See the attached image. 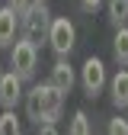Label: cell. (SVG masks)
Here are the masks:
<instances>
[{"label": "cell", "mask_w": 128, "mask_h": 135, "mask_svg": "<svg viewBox=\"0 0 128 135\" xmlns=\"http://www.w3.org/2000/svg\"><path fill=\"white\" fill-rule=\"evenodd\" d=\"M16 42V13L10 7H0V48Z\"/></svg>", "instance_id": "8"}, {"label": "cell", "mask_w": 128, "mask_h": 135, "mask_svg": "<svg viewBox=\"0 0 128 135\" xmlns=\"http://www.w3.org/2000/svg\"><path fill=\"white\" fill-rule=\"evenodd\" d=\"M19 135H23V132H19Z\"/></svg>", "instance_id": "21"}, {"label": "cell", "mask_w": 128, "mask_h": 135, "mask_svg": "<svg viewBox=\"0 0 128 135\" xmlns=\"http://www.w3.org/2000/svg\"><path fill=\"white\" fill-rule=\"evenodd\" d=\"M80 84H83V90L90 97H96V93L106 87V64L99 58H87L83 68H80Z\"/></svg>", "instance_id": "4"}, {"label": "cell", "mask_w": 128, "mask_h": 135, "mask_svg": "<svg viewBox=\"0 0 128 135\" xmlns=\"http://www.w3.org/2000/svg\"><path fill=\"white\" fill-rule=\"evenodd\" d=\"M19 97H23L19 77H16L13 71H3V74H0V106H3V109H16Z\"/></svg>", "instance_id": "6"}, {"label": "cell", "mask_w": 128, "mask_h": 135, "mask_svg": "<svg viewBox=\"0 0 128 135\" xmlns=\"http://www.w3.org/2000/svg\"><path fill=\"white\" fill-rule=\"evenodd\" d=\"M42 87V100H45V116H42V122H58L61 119V109H64V93L55 90L51 84H39Z\"/></svg>", "instance_id": "5"}, {"label": "cell", "mask_w": 128, "mask_h": 135, "mask_svg": "<svg viewBox=\"0 0 128 135\" xmlns=\"http://www.w3.org/2000/svg\"><path fill=\"white\" fill-rule=\"evenodd\" d=\"M112 100L115 106H128V71H119L112 77Z\"/></svg>", "instance_id": "10"}, {"label": "cell", "mask_w": 128, "mask_h": 135, "mask_svg": "<svg viewBox=\"0 0 128 135\" xmlns=\"http://www.w3.org/2000/svg\"><path fill=\"white\" fill-rule=\"evenodd\" d=\"M29 3H32V0H7V7H10V10H13V13H16V16H23V13H26V7H29Z\"/></svg>", "instance_id": "16"}, {"label": "cell", "mask_w": 128, "mask_h": 135, "mask_svg": "<svg viewBox=\"0 0 128 135\" xmlns=\"http://www.w3.org/2000/svg\"><path fill=\"white\" fill-rule=\"evenodd\" d=\"M99 3H103V0H80V7H83V10H99Z\"/></svg>", "instance_id": "18"}, {"label": "cell", "mask_w": 128, "mask_h": 135, "mask_svg": "<svg viewBox=\"0 0 128 135\" xmlns=\"http://www.w3.org/2000/svg\"><path fill=\"white\" fill-rule=\"evenodd\" d=\"M26 116H29L35 126H42V116H45V100H42V87H39V84L26 93Z\"/></svg>", "instance_id": "9"}, {"label": "cell", "mask_w": 128, "mask_h": 135, "mask_svg": "<svg viewBox=\"0 0 128 135\" xmlns=\"http://www.w3.org/2000/svg\"><path fill=\"white\" fill-rule=\"evenodd\" d=\"M0 74H3V64H0Z\"/></svg>", "instance_id": "19"}, {"label": "cell", "mask_w": 128, "mask_h": 135, "mask_svg": "<svg viewBox=\"0 0 128 135\" xmlns=\"http://www.w3.org/2000/svg\"><path fill=\"white\" fill-rule=\"evenodd\" d=\"M39 135H58V126H51V122H42V126H39Z\"/></svg>", "instance_id": "17"}, {"label": "cell", "mask_w": 128, "mask_h": 135, "mask_svg": "<svg viewBox=\"0 0 128 135\" xmlns=\"http://www.w3.org/2000/svg\"><path fill=\"white\" fill-rule=\"evenodd\" d=\"M67 135H90V119H87V113H83V109H77V113H74Z\"/></svg>", "instance_id": "13"}, {"label": "cell", "mask_w": 128, "mask_h": 135, "mask_svg": "<svg viewBox=\"0 0 128 135\" xmlns=\"http://www.w3.org/2000/svg\"><path fill=\"white\" fill-rule=\"evenodd\" d=\"M74 80H77V74H74V68L67 64V61H55V68H51V87L55 90H61V93H71V87H74Z\"/></svg>", "instance_id": "7"}, {"label": "cell", "mask_w": 128, "mask_h": 135, "mask_svg": "<svg viewBox=\"0 0 128 135\" xmlns=\"http://www.w3.org/2000/svg\"><path fill=\"white\" fill-rule=\"evenodd\" d=\"M106 135H128V119H122V116L109 119V129H106Z\"/></svg>", "instance_id": "15"}, {"label": "cell", "mask_w": 128, "mask_h": 135, "mask_svg": "<svg viewBox=\"0 0 128 135\" xmlns=\"http://www.w3.org/2000/svg\"><path fill=\"white\" fill-rule=\"evenodd\" d=\"M48 42H51L55 55H71V48L77 45V29L67 16H51V26H48Z\"/></svg>", "instance_id": "2"}, {"label": "cell", "mask_w": 128, "mask_h": 135, "mask_svg": "<svg viewBox=\"0 0 128 135\" xmlns=\"http://www.w3.org/2000/svg\"><path fill=\"white\" fill-rule=\"evenodd\" d=\"M19 26H23V39L39 48V42L48 39V26H51V10H48V3L45 0H32L26 7V13L19 16Z\"/></svg>", "instance_id": "1"}, {"label": "cell", "mask_w": 128, "mask_h": 135, "mask_svg": "<svg viewBox=\"0 0 128 135\" xmlns=\"http://www.w3.org/2000/svg\"><path fill=\"white\" fill-rule=\"evenodd\" d=\"M125 3H128V0H125Z\"/></svg>", "instance_id": "20"}, {"label": "cell", "mask_w": 128, "mask_h": 135, "mask_svg": "<svg viewBox=\"0 0 128 135\" xmlns=\"http://www.w3.org/2000/svg\"><path fill=\"white\" fill-rule=\"evenodd\" d=\"M0 135H19V119L13 109H3V116H0Z\"/></svg>", "instance_id": "12"}, {"label": "cell", "mask_w": 128, "mask_h": 135, "mask_svg": "<svg viewBox=\"0 0 128 135\" xmlns=\"http://www.w3.org/2000/svg\"><path fill=\"white\" fill-rule=\"evenodd\" d=\"M10 61H13V74L19 77V80L23 77H32L35 68H39V48L32 45V42H26V39H19V42H13Z\"/></svg>", "instance_id": "3"}, {"label": "cell", "mask_w": 128, "mask_h": 135, "mask_svg": "<svg viewBox=\"0 0 128 135\" xmlns=\"http://www.w3.org/2000/svg\"><path fill=\"white\" fill-rule=\"evenodd\" d=\"M112 52H115V61H128V26H119L112 39Z\"/></svg>", "instance_id": "11"}, {"label": "cell", "mask_w": 128, "mask_h": 135, "mask_svg": "<svg viewBox=\"0 0 128 135\" xmlns=\"http://www.w3.org/2000/svg\"><path fill=\"white\" fill-rule=\"evenodd\" d=\"M109 20L115 26H122L128 20V3H125V0H109Z\"/></svg>", "instance_id": "14"}]
</instances>
